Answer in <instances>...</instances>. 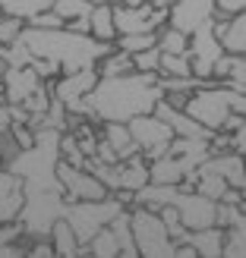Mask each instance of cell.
Returning <instances> with one entry per match:
<instances>
[{
    "label": "cell",
    "instance_id": "9",
    "mask_svg": "<svg viewBox=\"0 0 246 258\" xmlns=\"http://www.w3.org/2000/svg\"><path fill=\"white\" fill-rule=\"evenodd\" d=\"M111 10H114V29H117V35L158 32L161 25H167V10H155L152 4H142V7L111 4Z\"/></svg>",
    "mask_w": 246,
    "mask_h": 258
},
{
    "label": "cell",
    "instance_id": "8",
    "mask_svg": "<svg viewBox=\"0 0 246 258\" xmlns=\"http://www.w3.org/2000/svg\"><path fill=\"white\" fill-rule=\"evenodd\" d=\"M177 214H180V224H183L186 230H202V227H212L215 224V202L199 196L196 189L189 186H174L171 192V202Z\"/></svg>",
    "mask_w": 246,
    "mask_h": 258
},
{
    "label": "cell",
    "instance_id": "6",
    "mask_svg": "<svg viewBox=\"0 0 246 258\" xmlns=\"http://www.w3.org/2000/svg\"><path fill=\"white\" fill-rule=\"evenodd\" d=\"M54 176L60 183L63 202H98V199L111 196L108 186L101 183L92 170H85V167H73V164L60 161V158H57V167H54Z\"/></svg>",
    "mask_w": 246,
    "mask_h": 258
},
{
    "label": "cell",
    "instance_id": "21",
    "mask_svg": "<svg viewBox=\"0 0 246 258\" xmlns=\"http://www.w3.org/2000/svg\"><path fill=\"white\" fill-rule=\"evenodd\" d=\"M95 70H98V76H126L136 67H133V54H126L120 47H111L108 54L95 63Z\"/></svg>",
    "mask_w": 246,
    "mask_h": 258
},
{
    "label": "cell",
    "instance_id": "19",
    "mask_svg": "<svg viewBox=\"0 0 246 258\" xmlns=\"http://www.w3.org/2000/svg\"><path fill=\"white\" fill-rule=\"evenodd\" d=\"M88 35L98 38V41H114V38H117L111 4H92V13H88Z\"/></svg>",
    "mask_w": 246,
    "mask_h": 258
},
{
    "label": "cell",
    "instance_id": "18",
    "mask_svg": "<svg viewBox=\"0 0 246 258\" xmlns=\"http://www.w3.org/2000/svg\"><path fill=\"white\" fill-rule=\"evenodd\" d=\"M47 239L51 246H54V255L57 258H76V252H79V239H76L73 227L67 224V217H54V224H51L47 230Z\"/></svg>",
    "mask_w": 246,
    "mask_h": 258
},
{
    "label": "cell",
    "instance_id": "32",
    "mask_svg": "<svg viewBox=\"0 0 246 258\" xmlns=\"http://www.w3.org/2000/svg\"><path fill=\"white\" fill-rule=\"evenodd\" d=\"M29 67L38 73V79H41V82H51V79H57V76H60V63L47 60V57H32Z\"/></svg>",
    "mask_w": 246,
    "mask_h": 258
},
{
    "label": "cell",
    "instance_id": "5",
    "mask_svg": "<svg viewBox=\"0 0 246 258\" xmlns=\"http://www.w3.org/2000/svg\"><path fill=\"white\" fill-rule=\"evenodd\" d=\"M123 205L114 199V196H105L98 202H63V217L67 224L73 227V233L79 242H88L101 227H108L114 221V214H120Z\"/></svg>",
    "mask_w": 246,
    "mask_h": 258
},
{
    "label": "cell",
    "instance_id": "13",
    "mask_svg": "<svg viewBox=\"0 0 246 258\" xmlns=\"http://www.w3.org/2000/svg\"><path fill=\"white\" fill-rule=\"evenodd\" d=\"M38 85H41V79H38V73L32 67H7V73H4V101L7 104H22Z\"/></svg>",
    "mask_w": 246,
    "mask_h": 258
},
{
    "label": "cell",
    "instance_id": "11",
    "mask_svg": "<svg viewBox=\"0 0 246 258\" xmlns=\"http://www.w3.org/2000/svg\"><path fill=\"white\" fill-rule=\"evenodd\" d=\"M215 0H174L167 7V25H174L180 32H196L202 22L212 19Z\"/></svg>",
    "mask_w": 246,
    "mask_h": 258
},
{
    "label": "cell",
    "instance_id": "4",
    "mask_svg": "<svg viewBox=\"0 0 246 258\" xmlns=\"http://www.w3.org/2000/svg\"><path fill=\"white\" fill-rule=\"evenodd\" d=\"M129 227H133L136 252L145 258H174V239L167 236V227L155 208L133 205L129 208Z\"/></svg>",
    "mask_w": 246,
    "mask_h": 258
},
{
    "label": "cell",
    "instance_id": "26",
    "mask_svg": "<svg viewBox=\"0 0 246 258\" xmlns=\"http://www.w3.org/2000/svg\"><path fill=\"white\" fill-rule=\"evenodd\" d=\"M152 44H158V35L155 32H139V35H117L114 38V47L126 50V54H136V50H145Z\"/></svg>",
    "mask_w": 246,
    "mask_h": 258
},
{
    "label": "cell",
    "instance_id": "30",
    "mask_svg": "<svg viewBox=\"0 0 246 258\" xmlns=\"http://www.w3.org/2000/svg\"><path fill=\"white\" fill-rule=\"evenodd\" d=\"M22 25H25V19L0 13V44H13V41H16L19 32H22Z\"/></svg>",
    "mask_w": 246,
    "mask_h": 258
},
{
    "label": "cell",
    "instance_id": "15",
    "mask_svg": "<svg viewBox=\"0 0 246 258\" xmlns=\"http://www.w3.org/2000/svg\"><path fill=\"white\" fill-rule=\"evenodd\" d=\"M199 167L205 170H215L218 176L227 179V186L234 189H246V176H243V154L237 151H221V154H209Z\"/></svg>",
    "mask_w": 246,
    "mask_h": 258
},
{
    "label": "cell",
    "instance_id": "35",
    "mask_svg": "<svg viewBox=\"0 0 246 258\" xmlns=\"http://www.w3.org/2000/svg\"><path fill=\"white\" fill-rule=\"evenodd\" d=\"M149 4H152L155 10H167V7H171V4H174V0H149Z\"/></svg>",
    "mask_w": 246,
    "mask_h": 258
},
{
    "label": "cell",
    "instance_id": "22",
    "mask_svg": "<svg viewBox=\"0 0 246 258\" xmlns=\"http://www.w3.org/2000/svg\"><path fill=\"white\" fill-rule=\"evenodd\" d=\"M246 255V221L224 227V242H221V258H243Z\"/></svg>",
    "mask_w": 246,
    "mask_h": 258
},
{
    "label": "cell",
    "instance_id": "24",
    "mask_svg": "<svg viewBox=\"0 0 246 258\" xmlns=\"http://www.w3.org/2000/svg\"><path fill=\"white\" fill-rule=\"evenodd\" d=\"M54 0H0V13L7 16H19V19H29L41 10H51Z\"/></svg>",
    "mask_w": 246,
    "mask_h": 258
},
{
    "label": "cell",
    "instance_id": "7",
    "mask_svg": "<svg viewBox=\"0 0 246 258\" xmlns=\"http://www.w3.org/2000/svg\"><path fill=\"white\" fill-rule=\"evenodd\" d=\"M126 126H129V136H133L136 148H139V154L145 161L161 158V154L167 151V145H171V139H174L171 126H167L164 120H158L155 113H139V117L126 120Z\"/></svg>",
    "mask_w": 246,
    "mask_h": 258
},
{
    "label": "cell",
    "instance_id": "16",
    "mask_svg": "<svg viewBox=\"0 0 246 258\" xmlns=\"http://www.w3.org/2000/svg\"><path fill=\"white\" fill-rule=\"evenodd\" d=\"M98 133H101V139H105L114 151H117V161H123V158H129V154L139 151L133 136H129V126L120 123V120H101L98 123Z\"/></svg>",
    "mask_w": 246,
    "mask_h": 258
},
{
    "label": "cell",
    "instance_id": "28",
    "mask_svg": "<svg viewBox=\"0 0 246 258\" xmlns=\"http://www.w3.org/2000/svg\"><path fill=\"white\" fill-rule=\"evenodd\" d=\"M158 76H192L189 57L186 54H161V60H158Z\"/></svg>",
    "mask_w": 246,
    "mask_h": 258
},
{
    "label": "cell",
    "instance_id": "2",
    "mask_svg": "<svg viewBox=\"0 0 246 258\" xmlns=\"http://www.w3.org/2000/svg\"><path fill=\"white\" fill-rule=\"evenodd\" d=\"M19 41L29 47L32 57H47L60 63V73L95 67L114 47V41H98L92 35H79L70 29H32V25H22Z\"/></svg>",
    "mask_w": 246,
    "mask_h": 258
},
{
    "label": "cell",
    "instance_id": "23",
    "mask_svg": "<svg viewBox=\"0 0 246 258\" xmlns=\"http://www.w3.org/2000/svg\"><path fill=\"white\" fill-rule=\"evenodd\" d=\"M155 35H158L161 54H186V44H189V35H186V32L174 29V25H161Z\"/></svg>",
    "mask_w": 246,
    "mask_h": 258
},
{
    "label": "cell",
    "instance_id": "3",
    "mask_svg": "<svg viewBox=\"0 0 246 258\" xmlns=\"http://www.w3.org/2000/svg\"><path fill=\"white\" fill-rule=\"evenodd\" d=\"M230 110L246 113V95L230 92L221 82H202L196 92L186 98V107H183V113H189V117L199 126H205L209 133L221 129V123L227 120Z\"/></svg>",
    "mask_w": 246,
    "mask_h": 258
},
{
    "label": "cell",
    "instance_id": "20",
    "mask_svg": "<svg viewBox=\"0 0 246 258\" xmlns=\"http://www.w3.org/2000/svg\"><path fill=\"white\" fill-rule=\"evenodd\" d=\"M108 230L114 233V239H117V246H120L117 255H123V258H136L139 255L136 242H133V227H129V208H123L120 214H114V221L108 224Z\"/></svg>",
    "mask_w": 246,
    "mask_h": 258
},
{
    "label": "cell",
    "instance_id": "34",
    "mask_svg": "<svg viewBox=\"0 0 246 258\" xmlns=\"http://www.w3.org/2000/svg\"><path fill=\"white\" fill-rule=\"evenodd\" d=\"M4 129H10V107H7V101L0 98V133Z\"/></svg>",
    "mask_w": 246,
    "mask_h": 258
},
{
    "label": "cell",
    "instance_id": "25",
    "mask_svg": "<svg viewBox=\"0 0 246 258\" xmlns=\"http://www.w3.org/2000/svg\"><path fill=\"white\" fill-rule=\"evenodd\" d=\"M88 246V255H95V258H117V252H120V246H117V239H114V233L108 227H101L98 233L85 242Z\"/></svg>",
    "mask_w": 246,
    "mask_h": 258
},
{
    "label": "cell",
    "instance_id": "33",
    "mask_svg": "<svg viewBox=\"0 0 246 258\" xmlns=\"http://www.w3.org/2000/svg\"><path fill=\"white\" fill-rule=\"evenodd\" d=\"M246 10V0H215V10H212V19H227L234 13Z\"/></svg>",
    "mask_w": 246,
    "mask_h": 258
},
{
    "label": "cell",
    "instance_id": "31",
    "mask_svg": "<svg viewBox=\"0 0 246 258\" xmlns=\"http://www.w3.org/2000/svg\"><path fill=\"white\" fill-rule=\"evenodd\" d=\"M25 25H32V29H63V19L54 10H41V13H35V16L25 19Z\"/></svg>",
    "mask_w": 246,
    "mask_h": 258
},
{
    "label": "cell",
    "instance_id": "36",
    "mask_svg": "<svg viewBox=\"0 0 246 258\" xmlns=\"http://www.w3.org/2000/svg\"><path fill=\"white\" fill-rule=\"evenodd\" d=\"M0 98H4V82H0Z\"/></svg>",
    "mask_w": 246,
    "mask_h": 258
},
{
    "label": "cell",
    "instance_id": "27",
    "mask_svg": "<svg viewBox=\"0 0 246 258\" xmlns=\"http://www.w3.org/2000/svg\"><path fill=\"white\" fill-rule=\"evenodd\" d=\"M51 10H54L63 22H70V19H79V16L92 13V0H54Z\"/></svg>",
    "mask_w": 246,
    "mask_h": 258
},
{
    "label": "cell",
    "instance_id": "1",
    "mask_svg": "<svg viewBox=\"0 0 246 258\" xmlns=\"http://www.w3.org/2000/svg\"><path fill=\"white\" fill-rule=\"evenodd\" d=\"M161 98L158 73H126V76H98L95 88L85 95L88 120H133L139 113H152L155 101Z\"/></svg>",
    "mask_w": 246,
    "mask_h": 258
},
{
    "label": "cell",
    "instance_id": "29",
    "mask_svg": "<svg viewBox=\"0 0 246 258\" xmlns=\"http://www.w3.org/2000/svg\"><path fill=\"white\" fill-rule=\"evenodd\" d=\"M158 60H161V47L152 44V47L136 50V54H133V67L139 73H158Z\"/></svg>",
    "mask_w": 246,
    "mask_h": 258
},
{
    "label": "cell",
    "instance_id": "17",
    "mask_svg": "<svg viewBox=\"0 0 246 258\" xmlns=\"http://www.w3.org/2000/svg\"><path fill=\"white\" fill-rule=\"evenodd\" d=\"M186 242L196 249L199 258H221V242H224V227H202V230H189Z\"/></svg>",
    "mask_w": 246,
    "mask_h": 258
},
{
    "label": "cell",
    "instance_id": "10",
    "mask_svg": "<svg viewBox=\"0 0 246 258\" xmlns=\"http://www.w3.org/2000/svg\"><path fill=\"white\" fill-rule=\"evenodd\" d=\"M221 54V44L212 35V19L202 22L196 32H189V44H186V57H189V70L199 82L212 79V63Z\"/></svg>",
    "mask_w": 246,
    "mask_h": 258
},
{
    "label": "cell",
    "instance_id": "12",
    "mask_svg": "<svg viewBox=\"0 0 246 258\" xmlns=\"http://www.w3.org/2000/svg\"><path fill=\"white\" fill-rule=\"evenodd\" d=\"M212 35L227 54H246V10L227 19H212Z\"/></svg>",
    "mask_w": 246,
    "mask_h": 258
},
{
    "label": "cell",
    "instance_id": "14",
    "mask_svg": "<svg viewBox=\"0 0 246 258\" xmlns=\"http://www.w3.org/2000/svg\"><path fill=\"white\" fill-rule=\"evenodd\" d=\"M152 113H155L158 120H164L167 126H171V133H174V136H183V139H209V136H212L209 129H205V126H199L196 120L189 117V113H183V110H174L171 104H164L161 98L155 101Z\"/></svg>",
    "mask_w": 246,
    "mask_h": 258
}]
</instances>
